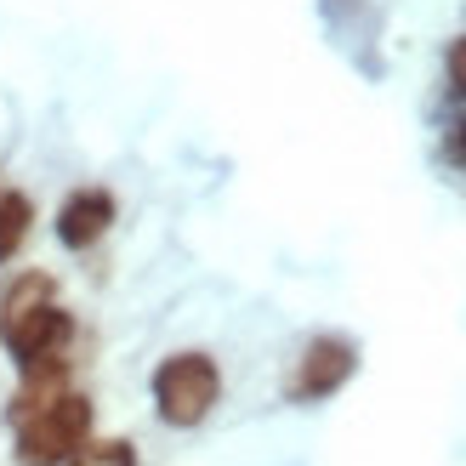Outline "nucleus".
I'll use <instances>...</instances> for the list:
<instances>
[{
  "instance_id": "nucleus-4",
  "label": "nucleus",
  "mask_w": 466,
  "mask_h": 466,
  "mask_svg": "<svg viewBox=\"0 0 466 466\" xmlns=\"http://www.w3.org/2000/svg\"><path fill=\"white\" fill-rule=\"evenodd\" d=\"M353 370H359V347L347 336H313L301 347L285 392H290V404H319V399H330V392H341L353 381Z\"/></svg>"
},
{
  "instance_id": "nucleus-2",
  "label": "nucleus",
  "mask_w": 466,
  "mask_h": 466,
  "mask_svg": "<svg viewBox=\"0 0 466 466\" xmlns=\"http://www.w3.org/2000/svg\"><path fill=\"white\" fill-rule=\"evenodd\" d=\"M91 421H97V410H91L86 392H57L52 404H40L35 415H23V421L12 427V461L17 466H63L68 455H75L86 438H91Z\"/></svg>"
},
{
  "instance_id": "nucleus-1",
  "label": "nucleus",
  "mask_w": 466,
  "mask_h": 466,
  "mask_svg": "<svg viewBox=\"0 0 466 466\" xmlns=\"http://www.w3.org/2000/svg\"><path fill=\"white\" fill-rule=\"evenodd\" d=\"M68 341H75V319L63 313L52 273L12 279L6 296H0V347H6V359L23 370L46 353H68Z\"/></svg>"
},
{
  "instance_id": "nucleus-7",
  "label": "nucleus",
  "mask_w": 466,
  "mask_h": 466,
  "mask_svg": "<svg viewBox=\"0 0 466 466\" xmlns=\"http://www.w3.org/2000/svg\"><path fill=\"white\" fill-rule=\"evenodd\" d=\"M63 466H137V450L126 444V438H86Z\"/></svg>"
},
{
  "instance_id": "nucleus-9",
  "label": "nucleus",
  "mask_w": 466,
  "mask_h": 466,
  "mask_svg": "<svg viewBox=\"0 0 466 466\" xmlns=\"http://www.w3.org/2000/svg\"><path fill=\"white\" fill-rule=\"evenodd\" d=\"M455 154H461V159H466V120H461V126H455Z\"/></svg>"
},
{
  "instance_id": "nucleus-8",
  "label": "nucleus",
  "mask_w": 466,
  "mask_h": 466,
  "mask_svg": "<svg viewBox=\"0 0 466 466\" xmlns=\"http://www.w3.org/2000/svg\"><path fill=\"white\" fill-rule=\"evenodd\" d=\"M444 68H450V91H455V97H466V35L450 46V63Z\"/></svg>"
},
{
  "instance_id": "nucleus-5",
  "label": "nucleus",
  "mask_w": 466,
  "mask_h": 466,
  "mask_svg": "<svg viewBox=\"0 0 466 466\" xmlns=\"http://www.w3.org/2000/svg\"><path fill=\"white\" fill-rule=\"evenodd\" d=\"M114 211H120V205H114L108 188H75L57 205V239L68 250H91L114 228Z\"/></svg>"
},
{
  "instance_id": "nucleus-3",
  "label": "nucleus",
  "mask_w": 466,
  "mask_h": 466,
  "mask_svg": "<svg viewBox=\"0 0 466 466\" xmlns=\"http://www.w3.org/2000/svg\"><path fill=\"white\" fill-rule=\"evenodd\" d=\"M222 399V370L211 353H171L154 370V410L166 427H199Z\"/></svg>"
},
{
  "instance_id": "nucleus-6",
  "label": "nucleus",
  "mask_w": 466,
  "mask_h": 466,
  "mask_svg": "<svg viewBox=\"0 0 466 466\" xmlns=\"http://www.w3.org/2000/svg\"><path fill=\"white\" fill-rule=\"evenodd\" d=\"M35 228V199L17 188H0V262H12Z\"/></svg>"
}]
</instances>
